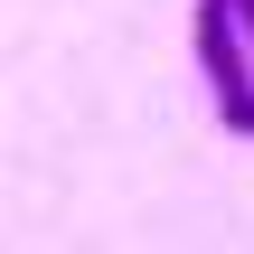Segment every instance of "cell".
<instances>
[{
    "label": "cell",
    "instance_id": "1",
    "mask_svg": "<svg viewBox=\"0 0 254 254\" xmlns=\"http://www.w3.org/2000/svg\"><path fill=\"white\" fill-rule=\"evenodd\" d=\"M189 47H198V75L217 94V123L236 141H254V38H245V19H236V0H198Z\"/></svg>",
    "mask_w": 254,
    "mask_h": 254
},
{
    "label": "cell",
    "instance_id": "2",
    "mask_svg": "<svg viewBox=\"0 0 254 254\" xmlns=\"http://www.w3.org/2000/svg\"><path fill=\"white\" fill-rule=\"evenodd\" d=\"M236 19H245V38H254V0H236Z\"/></svg>",
    "mask_w": 254,
    "mask_h": 254
}]
</instances>
